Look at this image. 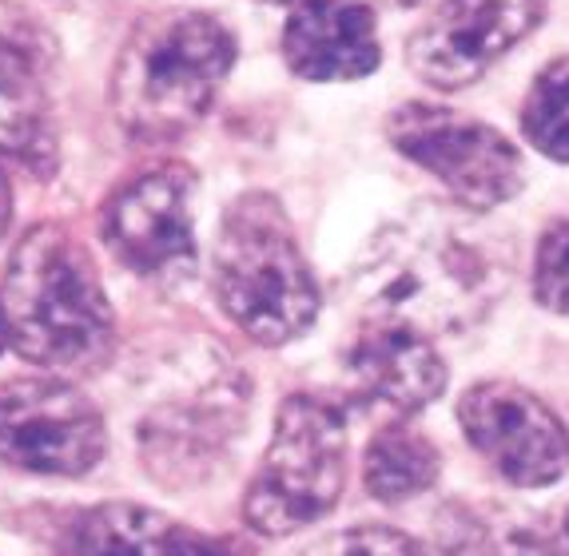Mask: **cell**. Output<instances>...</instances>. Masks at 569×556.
<instances>
[{"label":"cell","instance_id":"6da1fadb","mask_svg":"<svg viewBox=\"0 0 569 556\" xmlns=\"http://www.w3.org/2000/svg\"><path fill=\"white\" fill-rule=\"evenodd\" d=\"M510 279L493 231L450 208H418L382 226L355 263L367 322H395L435 342L482 326Z\"/></svg>","mask_w":569,"mask_h":556},{"label":"cell","instance_id":"7a4b0ae2","mask_svg":"<svg viewBox=\"0 0 569 556\" xmlns=\"http://www.w3.org/2000/svg\"><path fill=\"white\" fill-rule=\"evenodd\" d=\"M4 338L20 358L48 370H92L112 346V311L92 255L64 226L20 239L0 286Z\"/></svg>","mask_w":569,"mask_h":556},{"label":"cell","instance_id":"3957f363","mask_svg":"<svg viewBox=\"0 0 569 556\" xmlns=\"http://www.w3.org/2000/svg\"><path fill=\"white\" fill-rule=\"evenodd\" d=\"M236 64V37L211 12H160L128 37L112 72V108L143 143L191 132Z\"/></svg>","mask_w":569,"mask_h":556},{"label":"cell","instance_id":"277c9868","mask_svg":"<svg viewBox=\"0 0 569 556\" xmlns=\"http://www.w3.org/2000/svg\"><path fill=\"white\" fill-rule=\"evenodd\" d=\"M219 306L259 346H283L319 319V286L276 195L247 191L219 219Z\"/></svg>","mask_w":569,"mask_h":556},{"label":"cell","instance_id":"5b68a950","mask_svg":"<svg viewBox=\"0 0 569 556\" xmlns=\"http://www.w3.org/2000/svg\"><path fill=\"white\" fill-rule=\"evenodd\" d=\"M347 485V414L331 397L291 394L276 414L263 465L247 485L243 517L263 537L323 520Z\"/></svg>","mask_w":569,"mask_h":556},{"label":"cell","instance_id":"8992f818","mask_svg":"<svg viewBox=\"0 0 569 556\" xmlns=\"http://www.w3.org/2000/svg\"><path fill=\"white\" fill-rule=\"evenodd\" d=\"M390 148L430 171L470 211L510 203L526 188V160L493 123L442 104H399L387 120Z\"/></svg>","mask_w":569,"mask_h":556},{"label":"cell","instance_id":"52a82bcc","mask_svg":"<svg viewBox=\"0 0 569 556\" xmlns=\"http://www.w3.org/2000/svg\"><path fill=\"white\" fill-rule=\"evenodd\" d=\"M458 425L470 449L506 485L541 489L569 473V429L533 390L490 377L458 397Z\"/></svg>","mask_w":569,"mask_h":556},{"label":"cell","instance_id":"ba28073f","mask_svg":"<svg viewBox=\"0 0 569 556\" xmlns=\"http://www.w3.org/2000/svg\"><path fill=\"white\" fill-rule=\"evenodd\" d=\"M100 410L57 377H17L0 386V462L48 477H80L104 462Z\"/></svg>","mask_w":569,"mask_h":556},{"label":"cell","instance_id":"9c48e42d","mask_svg":"<svg viewBox=\"0 0 569 556\" xmlns=\"http://www.w3.org/2000/svg\"><path fill=\"white\" fill-rule=\"evenodd\" d=\"M550 0H438L407 40V64L438 92H462L546 24Z\"/></svg>","mask_w":569,"mask_h":556},{"label":"cell","instance_id":"30bf717a","mask_svg":"<svg viewBox=\"0 0 569 556\" xmlns=\"http://www.w3.org/2000/svg\"><path fill=\"white\" fill-rule=\"evenodd\" d=\"M104 243L140 279L183 283L196 271V171L168 163L116 191L104 208Z\"/></svg>","mask_w":569,"mask_h":556},{"label":"cell","instance_id":"8fae6325","mask_svg":"<svg viewBox=\"0 0 569 556\" xmlns=\"http://www.w3.org/2000/svg\"><path fill=\"white\" fill-rule=\"evenodd\" d=\"M279 44L287 68L311 84L362 80L382 64L379 20L362 0H299Z\"/></svg>","mask_w":569,"mask_h":556},{"label":"cell","instance_id":"7c38bea8","mask_svg":"<svg viewBox=\"0 0 569 556\" xmlns=\"http://www.w3.org/2000/svg\"><path fill=\"white\" fill-rule=\"evenodd\" d=\"M355 394L367 406H379L395 417H410L442 397L450 374L435 342L395 326V322H367L347 354Z\"/></svg>","mask_w":569,"mask_h":556},{"label":"cell","instance_id":"4fadbf2b","mask_svg":"<svg viewBox=\"0 0 569 556\" xmlns=\"http://www.w3.org/2000/svg\"><path fill=\"white\" fill-rule=\"evenodd\" d=\"M442 473V453L422 429L407 422L382 425L370 437L367 457H362V485L382 505H402V501L427 493Z\"/></svg>","mask_w":569,"mask_h":556},{"label":"cell","instance_id":"5bb4252c","mask_svg":"<svg viewBox=\"0 0 569 556\" xmlns=\"http://www.w3.org/2000/svg\"><path fill=\"white\" fill-rule=\"evenodd\" d=\"M0 151L37 163L40 151H52L48 135V100L29 57L0 40Z\"/></svg>","mask_w":569,"mask_h":556},{"label":"cell","instance_id":"9a60e30c","mask_svg":"<svg viewBox=\"0 0 569 556\" xmlns=\"http://www.w3.org/2000/svg\"><path fill=\"white\" fill-rule=\"evenodd\" d=\"M183 528L143 505H100L77 533V556H180Z\"/></svg>","mask_w":569,"mask_h":556},{"label":"cell","instance_id":"2e32d148","mask_svg":"<svg viewBox=\"0 0 569 556\" xmlns=\"http://www.w3.org/2000/svg\"><path fill=\"white\" fill-rule=\"evenodd\" d=\"M522 135L538 155L569 163V57H558L533 75L522 100Z\"/></svg>","mask_w":569,"mask_h":556},{"label":"cell","instance_id":"e0dca14e","mask_svg":"<svg viewBox=\"0 0 569 556\" xmlns=\"http://www.w3.org/2000/svg\"><path fill=\"white\" fill-rule=\"evenodd\" d=\"M533 299L538 306L569 319V219L553 223L533 251Z\"/></svg>","mask_w":569,"mask_h":556},{"label":"cell","instance_id":"ac0fdd59","mask_svg":"<svg viewBox=\"0 0 569 556\" xmlns=\"http://www.w3.org/2000/svg\"><path fill=\"white\" fill-rule=\"evenodd\" d=\"M303 556H422L415 537L387 525H359L339 528L331 537L315 540Z\"/></svg>","mask_w":569,"mask_h":556},{"label":"cell","instance_id":"d6986e66","mask_svg":"<svg viewBox=\"0 0 569 556\" xmlns=\"http://www.w3.org/2000/svg\"><path fill=\"white\" fill-rule=\"evenodd\" d=\"M9 219H12V188L4 180V171H0V235L9 231Z\"/></svg>","mask_w":569,"mask_h":556},{"label":"cell","instance_id":"ffe728a7","mask_svg":"<svg viewBox=\"0 0 569 556\" xmlns=\"http://www.w3.org/2000/svg\"><path fill=\"white\" fill-rule=\"evenodd\" d=\"M561 545H566V553H569V509L561 513Z\"/></svg>","mask_w":569,"mask_h":556},{"label":"cell","instance_id":"44dd1931","mask_svg":"<svg viewBox=\"0 0 569 556\" xmlns=\"http://www.w3.org/2000/svg\"><path fill=\"white\" fill-rule=\"evenodd\" d=\"M390 4H427V0H390Z\"/></svg>","mask_w":569,"mask_h":556},{"label":"cell","instance_id":"7402d4cb","mask_svg":"<svg viewBox=\"0 0 569 556\" xmlns=\"http://www.w3.org/2000/svg\"><path fill=\"white\" fill-rule=\"evenodd\" d=\"M276 4H291V9H295V4H299V0H276Z\"/></svg>","mask_w":569,"mask_h":556},{"label":"cell","instance_id":"603a6c76","mask_svg":"<svg viewBox=\"0 0 569 556\" xmlns=\"http://www.w3.org/2000/svg\"><path fill=\"white\" fill-rule=\"evenodd\" d=\"M0 346H4V322H0Z\"/></svg>","mask_w":569,"mask_h":556}]
</instances>
